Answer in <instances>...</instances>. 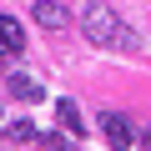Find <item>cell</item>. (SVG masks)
Wrapping results in <instances>:
<instances>
[{"instance_id": "obj_2", "label": "cell", "mask_w": 151, "mask_h": 151, "mask_svg": "<svg viewBox=\"0 0 151 151\" xmlns=\"http://www.w3.org/2000/svg\"><path fill=\"white\" fill-rule=\"evenodd\" d=\"M101 131H106V141H111V146H136V141H141L121 111H106V116H101Z\"/></svg>"}, {"instance_id": "obj_9", "label": "cell", "mask_w": 151, "mask_h": 151, "mask_svg": "<svg viewBox=\"0 0 151 151\" xmlns=\"http://www.w3.org/2000/svg\"><path fill=\"white\" fill-rule=\"evenodd\" d=\"M0 121H5V116H0Z\"/></svg>"}, {"instance_id": "obj_6", "label": "cell", "mask_w": 151, "mask_h": 151, "mask_svg": "<svg viewBox=\"0 0 151 151\" xmlns=\"http://www.w3.org/2000/svg\"><path fill=\"white\" fill-rule=\"evenodd\" d=\"M0 45L5 50H25V25L15 15H0Z\"/></svg>"}, {"instance_id": "obj_4", "label": "cell", "mask_w": 151, "mask_h": 151, "mask_svg": "<svg viewBox=\"0 0 151 151\" xmlns=\"http://www.w3.org/2000/svg\"><path fill=\"white\" fill-rule=\"evenodd\" d=\"M35 25H45V30H65V20H70V10L60 5V0H35Z\"/></svg>"}, {"instance_id": "obj_1", "label": "cell", "mask_w": 151, "mask_h": 151, "mask_svg": "<svg viewBox=\"0 0 151 151\" xmlns=\"http://www.w3.org/2000/svg\"><path fill=\"white\" fill-rule=\"evenodd\" d=\"M81 30H86L91 45H106V50H136V45H141L136 30L121 25V15H116L111 5H101V0H91V5L81 10Z\"/></svg>"}, {"instance_id": "obj_5", "label": "cell", "mask_w": 151, "mask_h": 151, "mask_svg": "<svg viewBox=\"0 0 151 151\" xmlns=\"http://www.w3.org/2000/svg\"><path fill=\"white\" fill-rule=\"evenodd\" d=\"M10 96H15L20 106H35V101L45 96V86L35 81V76H20V70H15V76H10Z\"/></svg>"}, {"instance_id": "obj_3", "label": "cell", "mask_w": 151, "mask_h": 151, "mask_svg": "<svg viewBox=\"0 0 151 151\" xmlns=\"http://www.w3.org/2000/svg\"><path fill=\"white\" fill-rule=\"evenodd\" d=\"M55 121H60V131H65V136H76V141L86 136V121H81V106H76L70 96H60V101H55Z\"/></svg>"}, {"instance_id": "obj_7", "label": "cell", "mask_w": 151, "mask_h": 151, "mask_svg": "<svg viewBox=\"0 0 151 151\" xmlns=\"http://www.w3.org/2000/svg\"><path fill=\"white\" fill-rule=\"evenodd\" d=\"M20 141H40V131H35L30 121H20V126H10L5 136H0V146H20Z\"/></svg>"}, {"instance_id": "obj_8", "label": "cell", "mask_w": 151, "mask_h": 151, "mask_svg": "<svg viewBox=\"0 0 151 151\" xmlns=\"http://www.w3.org/2000/svg\"><path fill=\"white\" fill-rule=\"evenodd\" d=\"M141 146H151V126H146V131H141Z\"/></svg>"}]
</instances>
